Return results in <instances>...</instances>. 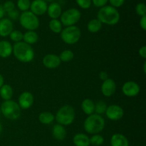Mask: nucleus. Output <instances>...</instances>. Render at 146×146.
Returning <instances> with one entry per match:
<instances>
[{"mask_svg": "<svg viewBox=\"0 0 146 146\" xmlns=\"http://www.w3.org/2000/svg\"><path fill=\"white\" fill-rule=\"evenodd\" d=\"M4 84V76H3L2 75H1V74H0V88H1V86H2Z\"/></svg>", "mask_w": 146, "mask_h": 146, "instance_id": "79ce46f5", "label": "nucleus"}, {"mask_svg": "<svg viewBox=\"0 0 146 146\" xmlns=\"http://www.w3.org/2000/svg\"><path fill=\"white\" fill-rule=\"evenodd\" d=\"M143 72L144 74H145L146 73V62L145 61L143 64Z\"/></svg>", "mask_w": 146, "mask_h": 146, "instance_id": "37998d69", "label": "nucleus"}, {"mask_svg": "<svg viewBox=\"0 0 146 146\" xmlns=\"http://www.w3.org/2000/svg\"><path fill=\"white\" fill-rule=\"evenodd\" d=\"M14 30V24L9 18L0 19V36L7 37Z\"/></svg>", "mask_w": 146, "mask_h": 146, "instance_id": "2eb2a0df", "label": "nucleus"}, {"mask_svg": "<svg viewBox=\"0 0 146 146\" xmlns=\"http://www.w3.org/2000/svg\"><path fill=\"white\" fill-rule=\"evenodd\" d=\"M14 94L12 87L9 84H4L0 88V96L4 101L11 100V98Z\"/></svg>", "mask_w": 146, "mask_h": 146, "instance_id": "5701e85b", "label": "nucleus"}, {"mask_svg": "<svg viewBox=\"0 0 146 146\" xmlns=\"http://www.w3.org/2000/svg\"><path fill=\"white\" fill-rule=\"evenodd\" d=\"M125 0H108V2L111 4L110 6L117 9L122 7L125 3Z\"/></svg>", "mask_w": 146, "mask_h": 146, "instance_id": "f704fd0d", "label": "nucleus"}, {"mask_svg": "<svg viewBox=\"0 0 146 146\" xmlns=\"http://www.w3.org/2000/svg\"><path fill=\"white\" fill-rule=\"evenodd\" d=\"M50 30L55 34H60L63 30V25L60 20L51 19L48 24Z\"/></svg>", "mask_w": 146, "mask_h": 146, "instance_id": "a878e982", "label": "nucleus"}, {"mask_svg": "<svg viewBox=\"0 0 146 146\" xmlns=\"http://www.w3.org/2000/svg\"><path fill=\"white\" fill-rule=\"evenodd\" d=\"M34 98L33 94L29 91H24L18 98V104L21 109H29L34 104Z\"/></svg>", "mask_w": 146, "mask_h": 146, "instance_id": "9b49d317", "label": "nucleus"}, {"mask_svg": "<svg viewBox=\"0 0 146 146\" xmlns=\"http://www.w3.org/2000/svg\"><path fill=\"white\" fill-rule=\"evenodd\" d=\"M7 15H8L9 19L17 20L19 18L20 13L18 10L14 9V10H12L11 11H10V12L7 13Z\"/></svg>", "mask_w": 146, "mask_h": 146, "instance_id": "e433bc0d", "label": "nucleus"}, {"mask_svg": "<svg viewBox=\"0 0 146 146\" xmlns=\"http://www.w3.org/2000/svg\"><path fill=\"white\" fill-rule=\"evenodd\" d=\"M106 115L109 120L117 121L121 120L124 115V111L123 108L116 104H113L107 107Z\"/></svg>", "mask_w": 146, "mask_h": 146, "instance_id": "1a4fd4ad", "label": "nucleus"}, {"mask_svg": "<svg viewBox=\"0 0 146 146\" xmlns=\"http://www.w3.org/2000/svg\"><path fill=\"white\" fill-rule=\"evenodd\" d=\"M38 40V35L35 31H27L23 34V41L26 44L32 45Z\"/></svg>", "mask_w": 146, "mask_h": 146, "instance_id": "4be33fe9", "label": "nucleus"}, {"mask_svg": "<svg viewBox=\"0 0 146 146\" xmlns=\"http://www.w3.org/2000/svg\"><path fill=\"white\" fill-rule=\"evenodd\" d=\"M81 109L84 111L85 114L87 115H90L91 114L94 113V110H95V103L93 100L90 98H86L81 103Z\"/></svg>", "mask_w": 146, "mask_h": 146, "instance_id": "aec40b11", "label": "nucleus"}, {"mask_svg": "<svg viewBox=\"0 0 146 146\" xmlns=\"http://www.w3.org/2000/svg\"><path fill=\"white\" fill-rule=\"evenodd\" d=\"M19 20L21 27L27 31H35L39 27L40 21L38 17L30 11L21 13Z\"/></svg>", "mask_w": 146, "mask_h": 146, "instance_id": "423d86ee", "label": "nucleus"}, {"mask_svg": "<svg viewBox=\"0 0 146 146\" xmlns=\"http://www.w3.org/2000/svg\"><path fill=\"white\" fill-rule=\"evenodd\" d=\"M99 78L100 79L102 80L103 81L106 80L107 78H108V76L106 71H101L99 74Z\"/></svg>", "mask_w": 146, "mask_h": 146, "instance_id": "ea45409f", "label": "nucleus"}, {"mask_svg": "<svg viewBox=\"0 0 146 146\" xmlns=\"http://www.w3.org/2000/svg\"><path fill=\"white\" fill-rule=\"evenodd\" d=\"M44 1H45L46 2H54V1H55V0H44Z\"/></svg>", "mask_w": 146, "mask_h": 146, "instance_id": "a18cd8bd", "label": "nucleus"}, {"mask_svg": "<svg viewBox=\"0 0 146 146\" xmlns=\"http://www.w3.org/2000/svg\"><path fill=\"white\" fill-rule=\"evenodd\" d=\"M91 2L94 7L101 8L106 5L107 3L108 2V0H91Z\"/></svg>", "mask_w": 146, "mask_h": 146, "instance_id": "c9c22d12", "label": "nucleus"}, {"mask_svg": "<svg viewBox=\"0 0 146 146\" xmlns=\"http://www.w3.org/2000/svg\"><path fill=\"white\" fill-rule=\"evenodd\" d=\"M61 38L65 44L73 45L78 42L81 36V31L79 27L71 26L64 28L61 31Z\"/></svg>", "mask_w": 146, "mask_h": 146, "instance_id": "0eeeda50", "label": "nucleus"}, {"mask_svg": "<svg viewBox=\"0 0 146 146\" xmlns=\"http://www.w3.org/2000/svg\"><path fill=\"white\" fill-rule=\"evenodd\" d=\"M135 12L141 17L146 16V7L144 3H138L135 7Z\"/></svg>", "mask_w": 146, "mask_h": 146, "instance_id": "2f4dec72", "label": "nucleus"}, {"mask_svg": "<svg viewBox=\"0 0 146 146\" xmlns=\"http://www.w3.org/2000/svg\"><path fill=\"white\" fill-rule=\"evenodd\" d=\"M108 107L107 104L104 102V101H99L95 104V110H94V113L98 115H103L106 113V108Z\"/></svg>", "mask_w": 146, "mask_h": 146, "instance_id": "cd10ccee", "label": "nucleus"}, {"mask_svg": "<svg viewBox=\"0 0 146 146\" xmlns=\"http://www.w3.org/2000/svg\"><path fill=\"white\" fill-rule=\"evenodd\" d=\"M30 5H31L30 0H17V7L22 12L29 11V9H30Z\"/></svg>", "mask_w": 146, "mask_h": 146, "instance_id": "c85d7f7f", "label": "nucleus"}, {"mask_svg": "<svg viewBox=\"0 0 146 146\" xmlns=\"http://www.w3.org/2000/svg\"><path fill=\"white\" fill-rule=\"evenodd\" d=\"M58 56H59L61 61H63V62H69V61H71L74 58V54L71 50L66 49L63 51Z\"/></svg>", "mask_w": 146, "mask_h": 146, "instance_id": "bb28decb", "label": "nucleus"}, {"mask_svg": "<svg viewBox=\"0 0 146 146\" xmlns=\"http://www.w3.org/2000/svg\"><path fill=\"white\" fill-rule=\"evenodd\" d=\"M76 118L74 108L70 105H64L58 110L55 115V119L58 124L68 126L74 123Z\"/></svg>", "mask_w": 146, "mask_h": 146, "instance_id": "20e7f679", "label": "nucleus"}, {"mask_svg": "<svg viewBox=\"0 0 146 146\" xmlns=\"http://www.w3.org/2000/svg\"><path fill=\"white\" fill-rule=\"evenodd\" d=\"M47 8H48V4L44 0H33L31 1V5H30V11L36 16H41L44 15L45 13H46Z\"/></svg>", "mask_w": 146, "mask_h": 146, "instance_id": "f8f14e48", "label": "nucleus"}, {"mask_svg": "<svg viewBox=\"0 0 146 146\" xmlns=\"http://www.w3.org/2000/svg\"><path fill=\"white\" fill-rule=\"evenodd\" d=\"M104 143V138L102 135L99 134H95L93 135L90 138V143L92 144L93 145L99 146L101 145Z\"/></svg>", "mask_w": 146, "mask_h": 146, "instance_id": "7c9ffc66", "label": "nucleus"}, {"mask_svg": "<svg viewBox=\"0 0 146 146\" xmlns=\"http://www.w3.org/2000/svg\"><path fill=\"white\" fill-rule=\"evenodd\" d=\"M0 115H1V109H0Z\"/></svg>", "mask_w": 146, "mask_h": 146, "instance_id": "49530a36", "label": "nucleus"}, {"mask_svg": "<svg viewBox=\"0 0 146 146\" xmlns=\"http://www.w3.org/2000/svg\"><path fill=\"white\" fill-rule=\"evenodd\" d=\"M101 91L103 95L106 97H111L115 94L116 91V84L112 78H107L103 81L101 87Z\"/></svg>", "mask_w": 146, "mask_h": 146, "instance_id": "ddd939ff", "label": "nucleus"}, {"mask_svg": "<svg viewBox=\"0 0 146 146\" xmlns=\"http://www.w3.org/2000/svg\"><path fill=\"white\" fill-rule=\"evenodd\" d=\"M2 130H3V127H2V125H1V122H0V135L1 134V133H2Z\"/></svg>", "mask_w": 146, "mask_h": 146, "instance_id": "c03bdc74", "label": "nucleus"}, {"mask_svg": "<svg viewBox=\"0 0 146 146\" xmlns=\"http://www.w3.org/2000/svg\"><path fill=\"white\" fill-rule=\"evenodd\" d=\"M66 130L62 125L57 123L52 128V135L55 139L58 141H63L66 137Z\"/></svg>", "mask_w": 146, "mask_h": 146, "instance_id": "a211bd4d", "label": "nucleus"}, {"mask_svg": "<svg viewBox=\"0 0 146 146\" xmlns=\"http://www.w3.org/2000/svg\"><path fill=\"white\" fill-rule=\"evenodd\" d=\"M10 39L15 43L23 41V33L19 30H13L9 34Z\"/></svg>", "mask_w": 146, "mask_h": 146, "instance_id": "c756f323", "label": "nucleus"}, {"mask_svg": "<svg viewBox=\"0 0 146 146\" xmlns=\"http://www.w3.org/2000/svg\"><path fill=\"white\" fill-rule=\"evenodd\" d=\"M140 27L143 31H146V16H143L140 20Z\"/></svg>", "mask_w": 146, "mask_h": 146, "instance_id": "58836bf2", "label": "nucleus"}, {"mask_svg": "<svg viewBox=\"0 0 146 146\" xmlns=\"http://www.w3.org/2000/svg\"><path fill=\"white\" fill-rule=\"evenodd\" d=\"M55 120V115L49 111H44L38 115V121L44 125H49Z\"/></svg>", "mask_w": 146, "mask_h": 146, "instance_id": "b1692460", "label": "nucleus"}, {"mask_svg": "<svg viewBox=\"0 0 146 146\" xmlns=\"http://www.w3.org/2000/svg\"><path fill=\"white\" fill-rule=\"evenodd\" d=\"M60 18V21L64 27L75 26V24H77L81 19V13L78 9L71 8L62 12Z\"/></svg>", "mask_w": 146, "mask_h": 146, "instance_id": "6e6552de", "label": "nucleus"}, {"mask_svg": "<svg viewBox=\"0 0 146 146\" xmlns=\"http://www.w3.org/2000/svg\"><path fill=\"white\" fill-rule=\"evenodd\" d=\"M121 15L118 9L110 5H106L99 9L97 13V19L101 24L114 26L120 21Z\"/></svg>", "mask_w": 146, "mask_h": 146, "instance_id": "f257e3e1", "label": "nucleus"}, {"mask_svg": "<svg viewBox=\"0 0 146 146\" xmlns=\"http://www.w3.org/2000/svg\"><path fill=\"white\" fill-rule=\"evenodd\" d=\"M74 145L76 146H89L90 138L84 133H76L73 138Z\"/></svg>", "mask_w": 146, "mask_h": 146, "instance_id": "412c9836", "label": "nucleus"}, {"mask_svg": "<svg viewBox=\"0 0 146 146\" xmlns=\"http://www.w3.org/2000/svg\"><path fill=\"white\" fill-rule=\"evenodd\" d=\"M141 91V87L135 81H127L123 85L122 92L125 96L133 98L139 94Z\"/></svg>", "mask_w": 146, "mask_h": 146, "instance_id": "9d476101", "label": "nucleus"}, {"mask_svg": "<svg viewBox=\"0 0 146 146\" xmlns=\"http://www.w3.org/2000/svg\"><path fill=\"white\" fill-rule=\"evenodd\" d=\"M13 53V46L7 40L0 41V57L7 58Z\"/></svg>", "mask_w": 146, "mask_h": 146, "instance_id": "f3484780", "label": "nucleus"}, {"mask_svg": "<svg viewBox=\"0 0 146 146\" xmlns=\"http://www.w3.org/2000/svg\"><path fill=\"white\" fill-rule=\"evenodd\" d=\"M111 146H129L126 137L121 133H115L111 138Z\"/></svg>", "mask_w": 146, "mask_h": 146, "instance_id": "6ab92c4d", "label": "nucleus"}, {"mask_svg": "<svg viewBox=\"0 0 146 146\" xmlns=\"http://www.w3.org/2000/svg\"><path fill=\"white\" fill-rule=\"evenodd\" d=\"M84 128L88 133L91 135L98 134L105 128V120L101 115L93 113L88 115L85 119Z\"/></svg>", "mask_w": 146, "mask_h": 146, "instance_id": "7ed1b4c3", "label": "nucleus"}, {"mask_svg": "<svg viewBox=\"0 0 146 146\" xmlns=\"http://www.w3.org/2000/svg\"><path fill=\"white\" fill-rule=\"evenodd\" d=\"M5 14V11H4V9H3V7L1 4H0V19L4 18V16Z\"/></svg>", "mask_w": 146, "mask_h": 146, "instance_id": "a19ab883", "label": "nucleus"}, {"mask_svg": "<svg viewBox=\"0 0 146 146\" xmlns=\"http://www.w3.org/2000/svg\"><path fill=\"white\" fill-rule=\"evenodd\" d=\"M1 114L11 121H16L21 116V109L18 103L13 100L4 101L0 106Z\"/></svg>", "mask_w": 146, "mask_h": 146, "instance_id": "39448f33", "label": "nucleus"}, {"mask_svg": "<svg viewBox=\"0 0 146 146\" xmlns=\"http://www.w3.org/2000/svg\"><path fill=\"white\" fill-rule=\"evenodd\" d=\"M102 28V24L98 19H93L87 24V30L91 33H97Z\"/></svg>", "mask_w": 146, "mask_h": 146, "instance_id": "393cba45", "label": "nucleus"}, {"mask_svg": "<svg viewBox=\"0 0 146 146\" xmlns=\"http://www.w3.org/2000/svg\"><path fill=\"white\" fill-rule=\"evenodd\" d=\"M46 12L51 19H58L62 14V8L61 4L55 1L50 3L49 5H48Z\"/></svg>", "mask_w": 146, "mask_h": 146, "instance_id": "dca6fc26", "label": "nucleus"}, {"mask_svg": "<svg viewBox=\"0 0 146 146\" xmlns=\"http://www.w3.org/2000/svg\"><path fill=\"white\" fill-rule=\"evenodd\" d=\"M2 7L5 13H9L12 11V10L15 9V4H14V1H11V0L5 1L2 5Z\"/></svg>", "mask_w": 146, "mask_h": 146, "instance_id": "72a5a7b5", "label": "nucleus"}, {"mask_svg": "<svg viewBox=\"0 0 146 146\" xmlns=\"http://www.w3.org/2000/svg\"><path fill=\"white\" fill-rule=\"evenodd\" d=\"M138 54L141 58L145 59L146 58V46H143L138 50Z\"/></svg>", "mask_w": 146, "mask_h": 146, "instance_id": "4c0bfd02", "label": "nucleus"}, {"mask_svg": "<svg viewBox=\"0 0 146 146\" xmlns=\"http://www.w3.org/2000/svg\"><path fill=\"white\" fill-rule=\"evenodd\" d=\"M42 62L46 68L48 69H55L61 65V61L58 56L54 54H48L43 58Z\"/></svg>", "mask_w": 146, "mask_h": 146, "instance_id": "4468645a", "label": "nucleus"}, {"mask_svg": "<svg viewBox=\"0 0 146 146\" xmlns=\"http://www.w3.org/2000/svg\"><path fill=\"white\" fill-rule=\"evenodd\" d=\"M18 61L22 63H29L34 58V51L31 45L24 41L15 43L13 46V53Z\"/></svg>", "mask_w": 146, "mask_h": 146, "instance_id": "f03ea898", "label": "nucleus"}, {"mask_svg": "<svg viewBox=\"0 0 146 146\" xmlns=\"http://www.w3.org/2000/svg\"><path fill=\"white\" fill-rule=\"evenodd\" d=\"M75 1L78 7L83 9H88L92 4L91 0H75Z\"/></svg>", "mask_w": 146, "mask_h": 146, "instance_id": "473e14b6", "label": "nucleus"}]
</instances>
